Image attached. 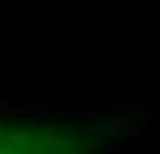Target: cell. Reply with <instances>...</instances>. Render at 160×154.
Wrapping results in <instances>:
<instances>
[{
    "mask_svg": "<svg viewBox=\"0 0 160 154\" xmlns=\"http://www.w3.org/2000/svg\"><path fill=\"white\" fill-rule=\"evenodd\" d=\"M12 139H15L18 145H27V139H30V137H27V133H15V137H12Z\"/></svg>",
    "mask_w": 160,
    "mask_h": 154,
    "instance_id": "1",
    "label": "cell"
}]
</instances>
